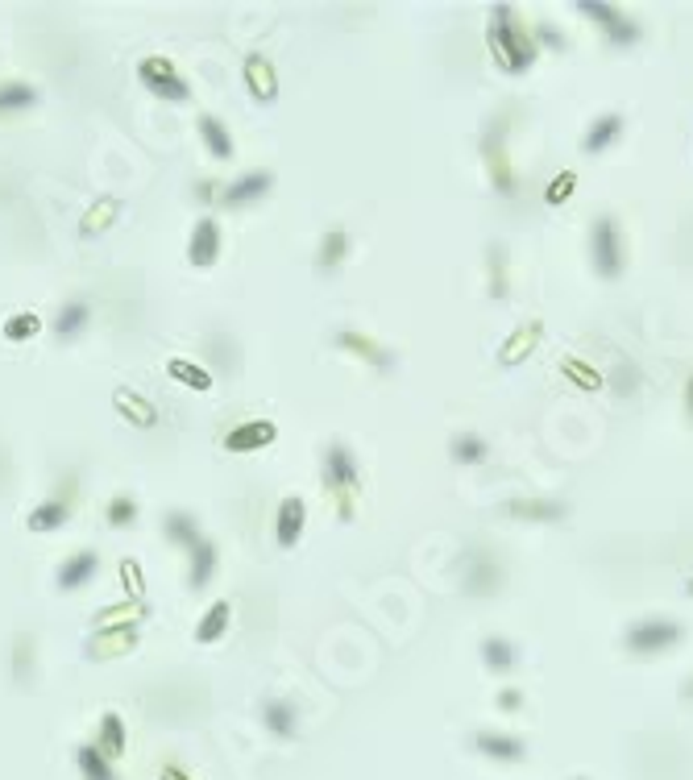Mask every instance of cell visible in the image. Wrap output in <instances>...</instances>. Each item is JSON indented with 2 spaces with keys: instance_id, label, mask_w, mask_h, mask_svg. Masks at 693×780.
Listing matches in <instances>:
<instances>
[{
  "instance_id": "1",
  "label": "cell",
  "mask_w": 693,
  "mask_h": 780,
  "mask_svg": "<svg viewBox=\"0 0 693 780\" xmlns=\"http://www.w3.org/2000/svg\"><path fill=\"white\" fill-rule=\"evenodd\" d=\"M490 54L507 75H523L536 63V34L523 30L511 5H494L490 13Z\"/></svg>"
},
{
  "instance_id": "2",
  "label": "cell",
  "mask_w": 693,
  "mask_h": 780,
  "mask_svg": "<svg viewBox=\"0 0 693 780\" xmlns=\"http://www.w3.org/2000/svg\"><path fill=\"white\" fill-rule=\"evenodd\" d=\"M362 486V469H357V457L349 444L332 440L324 449V490L337 494V507H341V519L349 523L353 519V490Z\"/></svg>"
},
{
  "instance_id": "3",
  "label": "cell",
  "mask_w": 693,
  "mask_h": 780,
  "mask_svg": "<svg viewBox=\"0 0 693 780\" xmlns=\"http://www.w3.org/2000/svg\"><path fill=\"white\" fill-rule=\"evenodd\" d=\"M685 639V627L669 615H652V619H640V623H631L627 635H623V648L631 656H660V652H669L677 648Z\"/></svg>"
},
{
  "instance_id": "4",
  "label": "cell",
  "mask_w": 693,
  "mask_h": 780,
  "mask_svg": "<svg viewBox=\"0 0 693 780\" xmlns=\"http://www.w3.org/2000/svg\"><path fill=\"white\" fill-rule=\"evenodd\" d=\"M137 79H142V88L150 96H158L162 104H187L191 100V83L179 75V67L166 59V54H146V59L137 63Z\"/></svg>"
},
{
  "instance_id": "5",
  "label": "cell",
  "mask_w": 693,
  "mask_h": 780,
  "mask_svg": "<svg viewBox=\"0 0 693 780\" xmlns=\"http://www.w3.org/2000/svg\"><path fill=\"white\" fill-rule=\"evenodd\" d=\"M457 569H461V590L469 598H494L503 590V561L486 548H469Z\"/></svg>"
},
{
  "instance_id": "6",
  "label": "cell",
  "mask_w": 693,
  "mask_h": 780,
  "mask_svg": "<svg viewBox=\"0 0 693 780\" xmlns=\"http://www.w3.org/2000/svg\"><path fill=\"white\" fill-rule=\"evenodd\" d=\"M590 258H594V270L606 278V283H615L623 274V233H619V220L615 216H598L594 229H590Z\"/></svg>"
},
{
  "instance_id": "7",
  "label": "cell",
  "mask_w": 693,
  "mask_h": 780,
  "mask_svg": "<svg viewBox=\"0 0 693 780\" xmlns=\"http://www.w3.org/2000/svg\"><path fill=\"white\" fill-rule=\"evenodd\" d=\"M577 9L586 17H594L615 46H635V42H640V25H635L627 13H619L615 5H602V0H577Z\"/></svg>"
},
{
  "instance_id": "8",
  "label": "cell",
  "mask_w": 693,
  "mask_h": 780,
  "mask_svg": "<svg viewBox=\"0 0 693 780\" xmlns=\"http://www.w3.org/2000/svg\"><path fill=\"white\" fill-rule=\"evenodd\" d=\"M187 262L196 270H212L220 262V220L216 216H200L196 220L191 241H187Z\"/></svg>"
},
{
  "instance_id": "9",
  "label": "cell",
  "mask_w": 693,
  "mask_h": 780,
  "mask_svg": "<svg viewBox=\"0 0 693 780\" xmlns=\"http://www.w3.org/2000/svg\"><path fill=\"white\" fill-rule=\"evenodd\" d=\"M137 648V623L129 627H100L88 644H83V656L88 660H117V656H129Z\"/></svg>"
},
{
  "instance_id": "10",
  "label": "cell",
  "mask_w": 693,
  "mask_h": 780,
  "mask_svg": "<svg viewBox=\"0 0 693 780\" xmlns=\"http://www.w3.org/2000/svg\"><path fill=\"white\" fill-rule=\"evenodd\" d=\"M241 75H245V92L254 96L258 104H274L279 100V75H274V63L266 59V54H245V67H241Z\"/></svg>"
},
{
  "instance_id": "11",
  "label": "cell",
  "mask_w": 693,
  "mask_h": 780,
  "mask_svg": "<svg viewBox=\"0 0 693 780\" xmlns=\"http://www.w3.org/2000/svg\"><path fill=\"white\" fill-rule=\"evenodd\" d=\"M303 527H308V503L299 494H287L279 503V519H274V540H279L283 552H291L303 540Z\"/></svg>"
},
{
  "instance_id": "12",
  "label": "cell",
  "mask_w": 693,
  "mask_h": 780,
  "mask_svg": "<svg viewBox=\"0 0 693 780\" xmlns=\"http://www.w3.org/2000/svg\"><path fill=\"white\" fill-rule=\"evenodd\" d=\"M270 187H274V175L270 171H245L233 183H225V191H220V204H225V208H249V204H258Z\"/></svg>"
},
{
  "instance_id": "13",
  "label": "cell",
  "mask_w": 693,
  "mask_h": 780,
  "mask_svg": "<svg viewBox=\"0 0 693 780\" xmlns=\"http://www.w3.org/2000/svg\"><path fill=\"white\" fill-rule=\"evenodd\" d=\"M274 440H279V424H274V420H245V424L229 428L225 449L229 453H258V449H266V444H274Z\"/></svg>"
},
{
  "instance_id": "14",
  "label": "cell",
  "mask_w": 693,
  "mask_h": 780,
  "mask_svg": "<svg viewBox=\"0 0 693 780\" xmlns=\"http://www.w3.org/2000/svg\"><path fill=\"white\" fill-rule=\"evenodd\" d=\"M503 515L528 523H561L569 515V503H561V498H507Z\"/></svg>"
},
{
  "instance_id": "15",
  "label": "cell",
  "mask_w": 693,
  "mask_h": 780,
  "mask_svg": "<svg viewBox=\"0 0 693 780\" xmlns=\"http://www.w3.org/2000/svg\"><path fill=\"white\" fill-rule=\"evenodd\" d=\"M96 573H100V552L96 548H79L75 556H67V561L59 565V577H54V585L59 590H83L88 581H96Z\"/></svg>"
},
{
  "instance_id": "16",
  "label": "cell",
  "mask_w": 693,
  "mask_h": 780,
  "mask_svg": "<svg viewBox=\"0 0 693 780\" xmlns=\"http://www.w3.org/2000/svg\"><path fill=\"white\" fill-rule=\"evenodd\" d=\"M113 407H117V415L121 420H129L133 428H142V432H150V428H158V407L146 399V395H137V390H129V386H117L113 390Z\"/></svg>"
},
{
  "instance_id": "17",
  "label": "cell",
  "mask_w": 693,
  "mask_h": 780,
  "mask_svg": "<svg viewBox=\"0 0 693 780\" xmlns=\"http://www.w3.org/2000/svg\"><path fill=\"white\" fill-rule=\"evenodd\" d=\"M337 345H341V349H349L353 357L370 361V366H374V370H382V374H386V370H395V353H391V349H382L374 337H366V332H357V328H341V332H337Z\"/></svg>"
},
{
  "instance_id": "18",
  "label": "cell",
  "mask_w": 693,
  "mask_h": 780,
  "mask_svg": "<svg viewBox=\"0 0 693 780\" xmlns=\"http://www.w3.org/2000/svg\"><path fill=\"white\" fill-rule=\"evenodd\" d=\"M474 747L486 760H498V764H519L523 756H528V743H523L519 735H503V731H478Z\"/></svg>"
},
{
  "instance_id": "19",
  "label": "cell",
  "mask_w": 693,
  "mask_h": 780,
  "mask_svg": "<svg viewBox=\"0 0 693 780\" xmlns=\"http://www.w3.org/2000/svg\"><path fill=\"white\" fill-rule=\"evenodd\" d=\"M92 324V308L83 299H71V303H63L59 312H54V320H50V332L59 337L63 345H71V341H79L83 337V328Z\"/></svg>"
},
{
  "instance_id": "20",
  "label": "cell",
  "mask_w": 693,
  "mask_h": 780,
  "mask_svg": "<svg viewBox=\"0 0 693 780\" xmlns=\"http://www.w3.org/2000/svg\"><path fill=\"white\" fill-rule=\"evenodd\" d=\"M196 129H200V142H204V150H208L216 162H229V158L237 154V146H233V133H229V125L220 121V117H212V113H200V117H196Z\"/></svg>"
},
{
  "instance_id": "21",
  "label": "cell",
  "mask_w": 693,
  "mask_h": 780,
  "mask_svg": "<svg viewBox=\"0 0 693 780\" xmlns=\"http://www.w3.org/2000/svg\"><path fill=\"white\" fill-rule=\"evenodd\" d=\"M262 727L274 735V739H295L299 735V714H295V702L287 698H270L262 702Z\"/></svg>"
},
{
  "instance_id": "22",
  "label": "cell",
  "mask_w": 693,
  "mask_h": 780,
  "mask_svg": "<svg viewBox=\"0 0 693 780\" xmlns=\"http://www.w3.org/2000/svg\"><path fill=\"white\" fill-rule=\"evenodd\" d=\"M540 337H544V320L519 324V328L511 332V337H507V345L498 349V366H507V370H511V366H519V361L536 349V341H540Z\"/></svg>"
},
{
  "instance_id": "23",
  "label": "cell",
  "mask_w": 693,
  "mask_h": 780,
  "mask_svg": "<svg viewBox=\"0 0 693 780\" xmlns=\"http://www.w3.org/2000/svg\"><path fill=\"white\" fill-rule=\"evenodd\" d=\"M67 519H71V503L54 494V498H46V503H38V507L30 511L25 527H30V532H38V536H46V532H63Z\"/></svg>"
},
{
  "instance_id": "24",
  "label": "cell",
  "mask_w": 693,
  "mask_h": 780,
  "mask_svg": "<svg viewBox=\"0 0 693 780\" xmlns=\"http://www.w3.org/2000/svg\"><path fill=\"white\" fill-rule=\"evenodd\" d=\"M162 536L171 540L175 548H196L200 540H204V532H200V519L191 515V511H166L162 515Z\"/></svg>"
},
{
  "instance_id": "25",
  "label": "cell",
  "mask_w": 693,
  "mask_h": 780,
  "mask_svg": "<svg viewBox=\"0 0 693 780\" xmlns=\"http://www.w3.org/2000/svg\"><path fill=\"white\" fill-rule=\"evenodd\" d=\"M478 652H482V664L490 668L494 677H507V673H515V664H519V648L511 644L507 635H486Z\"/></svg>"
},
{
  "instance_id": "26",
  "label": "cell",
  "mask_w": 693,
  "mask_h": 780,
  "mask_svg": "<svg viewBox=\"0 0 693 780\" xmlns=\"http://www.w3.org/2000/svg\"><path fill=\"white\" fill-rule=\"evenodd\" d=\"M96 747H100L113 764L129 751V731H125V718H121L117 710H108V714L100 718V727H96Z\"/></svg>"
},
{
  "instance_id": "27",
  "label": "cell",
  "mask_w": 693,
  "mask_h": 780,
  "mask_svg": "<svg viewBox=\"0 0 693 780\" xmlns=\"http://www.w3.org/2000/svg\"><path fill=\"white\" fill-rule=\"evenodd\" d=\"M166 374H171L179 386L196 390V395H208V390L216 386V374L208 366H200V361H191V357H171L166 361Z\"/></svg>"
},
{
  "instance_id": "28",
  "label": "cell",
  "mask_w": 693,
  "mask_h": 780,
  "mask_svg": "<svg viewBox=\"0 0 693 780\" xmlns=\"http://www.w3.org/2000/svg\"><path fill=\"white\" fill-rule=\"evenodd\" d=\"M216 565H220V552L212 540H200L196 548H191V565H187V585L191 590H208L212 577H216Z\"/></svg>"
},
{
  "instance_id": "29",
  "label": "cell",
  "mask_w": 693,
  "mask_h": 780,
  "mask_svg": "<svg viewBox=\"0 0 693 780\" xmlns=\"http://www.w3.org/2000/svg\"><path fill=\"white\" fill-rule=\"evenodd\" d=\"M34 668H38V644L30 631H17L13 635V685L25 689L34 685Z\"/></svg>"
},
{
  "instance_id": "30",
  "label": "cell",
  "mask_w": 693,
  "mask_h": 780,
  "mask_svg": "<svg viewBox=\"0 0 693 780\" xmlns=\"http://www.w3.org/2000/svg\"><path fill=\"white\" fill-rule=\"evenodd\" d=\"M229 623H233V606H229V598H216V602L204 610V619L196 623V644H216V639H225V635H229Z\"/></svg>"
},
{
  "instance_id": "31",
  "label": "cell",
  "mask_w": 693,
  "mask_h": 780,
  "mask_svg": "<svg viewBox=\"0 0 693 780\" xmlns=\"http://www.w3.org/2000/svg\"><path fill=\"white\" fill-rule=\"evenodd\" d=\"M619 133H623V117H619V113L598 117V121L586 129V137H581V154H602V150H611V146L619 142Z\"/></svg>"
},
{
  "instance_id": "32",
  "label": "cell",
  "mask_w": 693,
  "mask_h": 780,
  "mask_svg": "<svg viewBox=\"0 0 693 780\" xmlns=\"http://www.w3.org/2000/svg\"><path fill=\"white\" fill-rule=\"evenodd\" d=\"M75 768H79L83 780H121L117 768H113V760H108L96 743H79L75 747Z\"/></svg>"
},
{
  "instance_id": "33",
  "label": "cell",
  "mask_w": 693,
  "mask_h": 780,
  "mask_svg": "<svg viewBox=\"0 0 693 780\" xmlns=\"http://www.w3.org/2000/svg\"><path fill=\"white\" fill-rule=\"evenodd\" d=\"M349 254V233L345 229H328L320 237V249H316V270L320 274H337V266L345 262Z\"/></svg>"
},
{
  "instance_id": "34",
  "label": "cell",
  "mask_w": 693,
  "mask_h": 780,
  "mask_svg": "<svg viewBox=\"0 0 693 780\" xmlns=\"http://www.w3.org/2000/svg\"><path fill=\"white\" fill-rule=\"evenodd\" d=\"M449 457H453L457 465H482V461L490 457V440H482L478 432H457V436L449 440Z\"/></svg>"
},
{
  "instance_id": "35",
  "label": "cell",
  "mask_w": 693,
  "mask_h": 780,
  "mask_svg": "<svg viewBox=\"0 0 693 780\" xmlns=\"http://www.w3.org/2000/svg\"><path fill=\"white\" fill-rule=\"evenodd\" d=\"M34 104H38V88H30V83H21V79L0 83V117H9V113H30Z\"/></svg>"
},
{
  "instance_id": "36",
  "label": "cell",
  "mask_w": 693,
  "mask_h": 780,
  "mask_svg": "<svg viewBox=\"0 0 693 780\" xmlns=\"http://www.w3.org/2000/svg\"><path fill=\"white\" fill-rule=\"evenodd\" d=\"M121 216V200H113V195H104L100 204H92L88 212H83V220H79V237H92V233H104L113 220Z\"/></svg>"
},
{
  "instance_id": "37",
  "label": "cell",
  "mask_w": 693,
  "mask_h": 780,
  "mask_svg": "<svg viewBox=\"0 0 693 780\" xmlns=\"http://www.w3.org/2000/svg\"><path fill=\"white\" fill-rule=\"evenodd\" d=\"M5 341H13V345H25V341H34L38 332H42V316L38 312H17V316H9L5 320Z\"/></svg>"
},
{
  "instance_id": "38",
  "label": "cell",
  "mask_w": 693,
  "mask_h": 780,
  "mask_svg": "<svg viewBox=\"0 0 693 780\" xmlns=\"http://www.w3.org/2000/svg\"><path fill=\"white\" fill-rule=\"evenodd\" d=\"M561 374L573 382V386H581V390H598L606 378L590 366V361H581V357H561Z\"/></svg>"
},
{
  "instance_id": "39",
  "label": "cell",
  "mask_w": 693,
  "mask_h": 780,
  "mask_svg": "<svg viewBox=\"0 0 693 780\" xmlns=\"http://www.w3.org/2000/svg\"><path fill=\"white\" fill-rule=\"evenodd\" d=\"M104 523L108 527H129V523H137V503H133V494H113L108 498V507H104Z\"/></svg>"
},
{
  "instance_id": "40",
  "label": "cell",
  "mask_w": 693,
  "mask_h": 780,
  "mask_svg": "<svg viewBox=\"0 0 693 780\" xmlns=\"http://www.w3.org/2000/svg\"><path fill=\"white\" fill-rule=\"evenodd\" d=\"M117 573H121V585H125L129 602H142V598H146V573H142V561L125 556V561L117 565Z\"/></svg>"
},
{
  "instance_id": "41",
  "label": "cell",
  "mask_w": 693,
  "mask_h": 780,
  "mask_svg": "<svg viewBox=\"0 0 693 780\" xmlns=\"http://www.w3.org/2000/svg\"><path fill=\"white\" fill-rule=\"evenodd\" d=\"M507 249L503 245H490V295L503 299L507 295Z\"/></svg>"
},
{
  "instance_id": "42",
  "label": "cell",
  "mask_w": 693,
  "mask_h": 780,
  "mask_svg": "<svg viewBox=\"0 0 693 780\" xmlns=\"http://www.w3.org/2000/svg\"><path fill=\"white\" fill-rule=\"evenodd\" d=\"M573 191H577V175H573V171H561L557 179L544 187V204H548V208H561Z\"/></svg>"
},
{
  "instance_id": "43",
  "label": "cell",
  "mask_w": 693,
  "mask_h": 780,
  "mask_svg": "<svg viewBox=\"0 0 693 780\" xmlns=\"http://www.w3.org/2000/svg\"><path fill=\"white\" fill-rule=\"evenodd\" d=\"M619 378H615V395H631L635 386H640V374H635V366L631 361H619V370H615Z\"/></svg>"
},
{
  "instance_id": "44",
  "label": "cell",
  "mask_w": 693,
  "mask_h": 780,
  "mask_svg": "<svg viewBox=\"0 0 693 780\" xmlns=\"http://www.w3.org/2000/svg\"><path fill=\"white\" fill-rule=\"evenodd\" d=\"M494 706L503 710V714H515V710L523 706V689H515V685H511V689H503V693L494 698Z\"/></svg>"
},
{
  "instance_id": "45",
  "label": "cell",
  "mask_w": 693,
  "mask_h": 780,
  "mask_svg": "<svg viewBox=\"0 0 693 780\" xmlns=\"http://www.w3.org/2000/svg\"><path fill=\"white\" fill-rule=\"evenodd\" d=\"M536 38H540L544 46H552V50H565V34H561V30H552L548 21H540V25H536Z\"/></svg>"
},
{
  "instance_id": "46",
  "label": "cell",
  "mask_w": 693,
  "mask_h": 780,
  "mask_svg": "<svg viewBox=\"0 0 693 780\" xmlns=\"http://www.w3.org/2000/svg\"><path fill=\"white\" fill-rule=\"evenodd\" d=\"M220 341H225V337H212V341H208V353L216 357V370H225V361H229V370H237V357L225 353V345H220Z\"/></svg>"
},
{
  "instance_id": "47",
  "label": "cell",
  "mask_w": 693,
  "mask_h": 780,
  "mask_svg": "<svg viewBox=\"0 0 693 780\" xmlns=\"http://www.w3.org/2000/svg\"><path fill=\"white\" fill-rule=\"evenodd\" d=\"M220 191H225V187H220L216 179H204V183H196V200L212 204V200H220Z\"/></svg>"
},
{
  "instance_id": "48",
  "label": "cell",
  "mask_w": 693,
  "mask_h": 780,
  "mask_svg": "<svg viewBox=\"0 0 693 780\" xmlns=\"http://www.w3.org/2000/svg\"><path fill=\"white\" fill-rule=\"evenodd\" d=\"M158 780H196V776H191V772H187V768H183L179 760H166V764H162V776H158Z\"/></svg>"
},
{
  "instance_id": "49",
  "label": "cell",
  "mask_w": 693,
  "mask_h": 780,
  "mask_svg": "<svg viewBox=\"0 0 693 780\" xmlns=\"http://www.w3.org/2000/svg\"><path fill=\"white\" fill-rule=\"evenodd\" d=\"M685 407H689V415H693V378L685 382Z\"/></svg>"
},
{
  "instance_id": "50",
  "label": "cell",
  "mask_w": 693,
  "mask_h": 780,
  "mask_svg": "<svg viewBox=\"0 0 693 780\" xmlns=\"http://www.w3.org/2000/svg\"><path fill=\"white\" fill-rule=\"evenodd\" d=\"M681 702H693V681H685V685H681Z\"/></svg>"
},
{
  "instance_id": "51",
  "label": "cell",
  "mask_w": 693,
  "mask_h": 780,
  "mask_svg": "<svg viewBox=\"0 0 693 780\" xmlns=\"http://www.w3.org/2000/svg\"><path fill=\"white\" fill-rule=\"evenodd\" d=\"M5 473H9V461H5V453H0V482H5Z\"/></svg>"
},
{
  "instance_id": "52",
  "label": "cell",
  "mask_w": 693,
  "mask_h": 780,
  "mask_svg": "<svg viewBox=\"0 0 693 780\" xmlns=\"http://www.w3.org/2000/svg\"><path fill=\"white\" fill-rule=\"evenodd\" d=\"M685 594H689V598H693V577H689V581H685Z\"/></svg>"
},
{
  "instance_id": "53",
  "label": "cell",
  "mask_w": 693,
  "mask_h": 780,
  "mask_svg": "<svg viewBox=\"0 0 693 780\" xmlns=\"http://www.w3.org/2000/svg\"><path fill=\"white\" fill-rule=\"evenodd\" d=\"M573 780H586V776H573Z\"/></svg>"
}]
</instances>
